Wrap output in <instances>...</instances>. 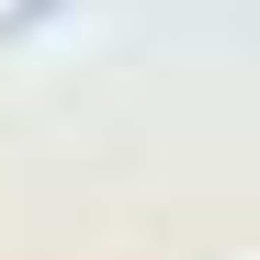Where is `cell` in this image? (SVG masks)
<instances>
[{
	"mask_svg": "<svg viewBox=\"0 0 260 260\" xmlns=\"http://www.w3.org/2000/svg\"><path fill=\"white\" fill-rule=\"evenodd\" d=\"M23 12H34V0H0V23H23Z\"/></svg>",
	"mask_w": 260,
	"mask_h": 260,
	"instance_id": "cell-1",
	"label": "cell"
}]
</instances>
